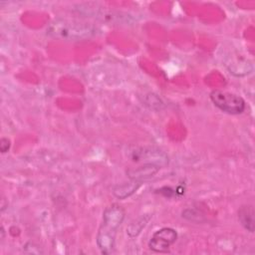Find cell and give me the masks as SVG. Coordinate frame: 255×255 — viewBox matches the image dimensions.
I'll return each mask as SVG.
<instances>
[{
    "label": "cell",
    "mask_w": 255,
    "mask_h": 255,
    "mask_svg": "<svg viewBox=\"0 0 255 255\" xmlns=\"http://www.w3.org/2000/svg\"><path fill=\"white\" fill-rule=\"evenodd\" d=\"M148 219H149V218H146V219H145L144 216H143V217H141L140 219H138V221H136V222H134V223H131V224L129 225V227L128 228V235L131 236V237L136 236V235L140 232V230L142 229V227L145 226V224H146V222L148 221Z\"/></svg>",
    "instance_id": "cell-9"
},
{
    "label": "cell",
    "mask_w": 255,
    "mask_h": 255,
    "mask_svg": "<svg viewBox=\"0 0 255 255\" xmlns=\"http://www.w3.org/2000/svg\"><path fill=\"white\" fill-rule=\"evenodd\" d=\"M210 100L220 111L229 115L242 114L246 107L245 101L241 97L218 90L211 92Z\"/></svg>",
    "instance_id": "cell-3"
},
{
    "label": "cell",
    "mask_w": 255,
    "mask_h": 255,
    "mask_svg": "<svg viewBox=\"0 0 255 255\" xmlns=\"http://www.w3.org/2000/svg\"><path fill=\"white\" fill-rule=\"evenodd\" d=\"M160 166L153 163H143L137 167H132L127 170V175L130 180L142 182L150 177H152L158 170Z\"/></svg>",
    "instance_id": "cell-6"
},
{
    "label": "cell",
    "mask_w": 255,
    "mask_h": 255,
    "mask_svg": "<svg viewBox=\"0 0 255 255\" xmlns=\"http://www.w3.org/2000/svg\"><path fill=\"white\" fill-rule=\"evenodd\" d=\"M96 29L89 23L69 19H56L47 29V34L63 41H81L94 36Z\"/></svg>",
    "instance_id": "cell-2"
},
{
    "label": "cell",
    "mask_w": 255,
    "mask_h": 255,
    "mask_svg": "<svg viewBox=\"0 0 255 255\" xmlns=\"http://www.w3.org/2000/svg\"><path fill=\"white\" fill-rule=\"evenodd\" d=\"M10 147V140L8 138H1L0 140V149L1 152H6Z\"/></svg>",
    "instance_id": "cell-10"
},
{
    "label": "cell",
    "mask_w": 255,
    "mask_h": 255,
    "mask_svg": "<svg viewBox=\"0 0 255 255\" xmlns=\"http://www.w3.org/2000/svg\"><path fill=\"white\" fill-rule=\"evenodd\" d=\"M141 182L139 181H134V180H130V182H127V183H123V184H119L114 188L113 193L115 194L116 197L120 198V199H124L127 198L128 196H130L132 193L135 192V190L140 186Z\"/></svg>",
    "instance_id": "cell-8"
},
{
    "label": "cell",
    "mask_w": 255,
    "mask_h": 255,
    "mask_svg": "<svg viewBox=\"0 0 255 255\" xmlns=\"http://www.w3.org/2000/svg\"><path fill=\"white\" fill-rule=\"evenodd\" d=\"M133 161H139V160H147L146 163H153L158 166H164L168 162L167 155L156 148H147V147H140L135 148L134 151H132L131 156Z\"/></svg>",
    "instance_id": "cell-5"
},
{
    "label": "cell",
    "mask_w": 255,
    "mask_h": 255,
    "mask_svg": "<svg viewBox=\"0 0 255 255\" xmlns=\"http://www.w3.org/2000/svg\"><path fill=\"white\" fill-rule=\"evenodd\" d=\"M238 219L247 231H254V209L252 205L241 206L238 210Z\"/></svg>",
    "instance_id": "cell-7"
},
{
    "label": "cell",
    "mask_w": 255,
    "mask_h": 255,
    "mask_svg": "<svg viewBox=\"0 0 255 255\" xmlns=\"http://www.w3.org/2000/svg\"><path fill=\"white\" fill-rule=\"evenodd\" d=\"M125 218V210L119 204H112L103 213V222L97 235V244L102 253L110 254L116 241L119 227Z\"/></svg>",
    "instance_id": "cell-1"
},
{
    "label": "cell",
    "mask_w": 255,
    "mask_h": 255,
    "mask_svg": "<svg viewBox=\"0 0 255 255\" xmlns=\"http://www.w3.org/2000/svg\"><path fill=\"white\" fill-rule=\"evenodd\" d=\"M176 238L177 233L174 229L163 227L152 234L148 242V247L154 252L164 253L169 250V247L176 241Z\"/></svg>",
    "instance_id": "cell-4"
}]
</instances>
